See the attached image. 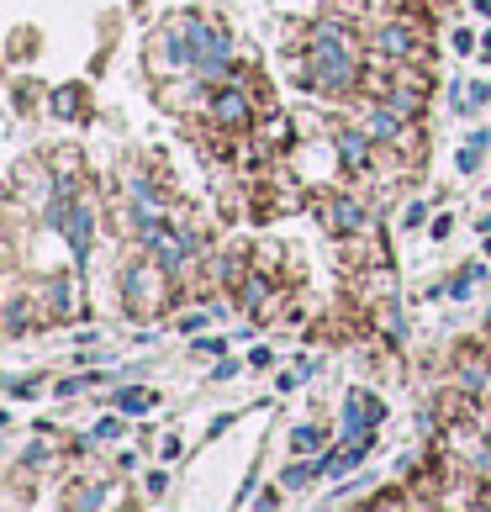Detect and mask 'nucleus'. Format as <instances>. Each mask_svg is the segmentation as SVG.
Wrapping results in <instances>:
<instances>
[{"mask_svg": "<svg viewBox=\"0 0 491 512\" xmlns=\"http://www.w3.org/2000/svg\"><path fill=\"white\" fill-rule=\"evenodd\" d=\"M64 238H69V249L74 259H90V243H96V212L85 206V196H69V217H64Z\"/></svg>", "mask_w": 491, "mask_h": 512, "instance_id": "nucleus-9", "label": "nucleus"}, {"mask_svg": "<svg viewBox=\"0 0 491 512\" xmlns=\"http://www.w3.org/2000/svg\"><path fill=\"white\" fill-rule=\"evenodd\" d=\"M233 375H238V359H222V365L212 370V381H233Z\"/></svg>", "mask_w": 491, "mask_h": 512, "instance_id": "nucleus-30", "label": "nucleus"}, {"mask_svg": "<svg viewBox=\"0 0 491 512\" xmlns=\"http://www.w3.org/2000/svg\"><path fill=\"white\" fill-rule=\"evenodd\" d=\"M37 312H48V307H37L32 296H16V301H11V317H6V333H11V338H22L32 322H37Z\"/></svg>", "mask_w": 491, "mask_h": 512, "instance_id": "nucleus-15", "label": "nucleus"}, {"mask_svg": "<svg viewBox=\"0 0 491 512\" xmlns=\"http://www.w3.org/2000/svg\"><path fill=\"white\" fill-rule=\"evenodd\" d=\"M423 212H428V201H412L402 222H407V227H423Z\"/></svg>", "mask_w": 491, "mask_h": 512, "instance_id": "nucleus-27", "label": "nucleus"}, {"mask_svg": "<svg viewBox=\"0 0 491 512\" xmlns=\"http://www.w3.org/2000/svg\"><path fill=\"white\" fill-rule=\"evenodd\" d=\"M455 386L470 396V402H486L491 396V349H460V359H455Z\"/></svg>", "mask_w": 491, "mask_h": 512, "instance_id": "nucleus-8", "label": "nucleus"}, {"mask_svg": "<svg viewBox=\"0 0 491 512\" xmlns=\"http://www.w3.org/2000/svg\"><path fill=\"white\" fill-rule=\"evenodd\" d=\"M381 423H386V402L375 391H349L344 396V444L365 439V433H375Z\"/></svg>", "mask_w": 491, "mask_h": 512, "instance_id": "nucleus-6", "label": "nucleus"}, {"mask_svg": "<svg viewBox=\"0 0 491 512\" xmlns=\"http://www.w3.org/2000/svg\"><path fill=\"white\" fill-rule=\"evenodd\" d=\"M111 407L127 412V417H148L159 407V391H148V386H122L117 396H111Z\"/></svg>", "mask_w": 491, "mask_h": 512, "instance_id": "nucleus-13", "label": "nucleus"}, {"mask_svg": "<svg viewBox=\"0 0 491 512\" xmlns=\"http://www.w3.org/2000/svg\"><path fill=\"white\" fill-rule=\"evenodd\" d=\"M481 433H486V444H491V417H486V423H481Z\"/></svg>", "mask_w": 491, "mask_h": 512, "instance_id": "nucleus-34", "label": "nucleus"}, {"mask_svg": "<svg viewBox=\"0 0 491 512\" xmlns=\"http://www.w3.org/2000/svg\"><path fill=\"white\" fill-rule=\"evenodd\" d=\"M143 486H148V491H154V497H164V491H169V476H164V470H154V476H148Z\"/></svg>", "mask_w": 491, "mask_h": 512, "instance_id": "nucleus-29", "label": "nucleus"}, {"mask_svg": "<svg viewBox=\"0 0 491 512\" xmlns=\"http://www.w3.org/2000/svg\"><path fill=\"white\" fill-rule=\"evenodd\" d=\"M455 48H460V53H470V48H476V32L460 27V32H455Z\"/></svg>", "mask_w": 491, "mask_h": 512, "instance_id": "nucleus-31", "label": "nucleus"}, {"mask_svg": "<svg viewBox=\"0 0 491 512\" xmlns=\"http://www.w3.org/2000/svg\"><path fill=\"white\" fill-rule=\"evenodd\" d=\"M111 502V481H90L85 491H69V507H106Z\"/></svg>", "mask_w": 491, "mask_h": 512, "instance_id": "nucleus-19", "label": "nucleus"}, {"mask_svg": "<svg viewBox=\"0 0 491 512\" xmlns=\"http://www.w3.org/2000/svg\"><path fill=\"white\" fill-rule=\"evenodd\" d=\"M206 111H212V127L243 132V127L254 122V96L243 90V80H222L212 96H206Z\"/></svg>", "mask_w": 491, "mask_h": 512, "instance_id": "nucleus-4", "label": "nucleus"}, {"mask_svg": "<svg viewBox=\"0 0 491 512\" xmlns=\"http://www.w3.org/2000/svg\"><path fill=\"white\" fill-rule=\"evenodd\" d=\"M449 233H455V217H439V222H433V233H428V238H449Z\"/></svg>", "mask_w": 491, "mask_h": 512, "instance_id": "nucleus-32", "label": "nucleus"}, {"mask_svg": "<svg viewBox=\"0 0 491 512\" xmlns=\"http://www.w3.org/2000/svg\"><path fill=\"white\" fill-rule=\"evenodd\" d=\"M159 460H164V465L180 460V439H175V433H164V439H159Z\"/></svg>", "mask_w": 491, "mask_h": 512, "instance_id": "nucleus-26", "label": "nucleus"}, {"mask_svg": "<svg viewBox=\"0 0 491 512\" xmlns=\"http://www.w3.org/2000/svg\"><path fill=\"white\" fill-rule=\"evenodd\" d=\"M333 148H338V169H344V175H370V169H375V148H381V143H375L365 127L360 132L338 127L333 132Z\"/></svg>", "mask_w": 491, "mask_h": 512, "instance_id": "nucleus-7", "label": "nucleus"}, {"mask_svg": "<svg viewBox=\"0 0 491 512\" xmlns=\"http://www.w3.org/2000/svg\"><path fill=\"white\" fill-rule=\"evenodd\" d=\"M317 449H323V428H317V423L291 428V454H317Z\"/></svg>", "mask_w": 491, "mask_h": 512, "instance_id": "nucleus-18", "label": "nucleus"}, {"mask_svg": "<svg viewBox=\"0 0 491 512\" xmlns=\"http://www.w3.org/2000/svg\"><path fill=\"white\" fill-rule=\"evenodd\" d=\"M323 217H328V227L338 238H360L365 233V206L354 201L349 191H338V196H328V206H323Z\"/></svg>", "mask_w": 491, "mask_h": 512, "instance_id": "nucleus-10", "label": "nucleus"}, {"mask_svg": "<svg viewBox=\"0 0 491 512\" xmlns=\"http://www.w3.org/2000/svg\"><path fill=\"white\" fill-rule=\"evenodd\" d=\"M249 365H254V370H270V365H275V354H270V349H264V344H259V349L249 354Z\"/></svg>", "mask_w": 491, "mask_h": 512, "instance_id": "nucleus-28", "label": "nucleus"}, {"mask_svg": "<svg viewBox=\"0 0 491 512\" xmlns=\"http://www.w3.org/2000/svg\"><path fill=\"white\" fill-rule=\"evenodd\" d=\"M307 85L323 96H349L365 85V48L360 37H307Z\"/></svg>", "mask_w": 491, "mask_h": 512, "instance_id": "nucleus-1", "label": "nucleus"}, {"mask_svg": "<svg viewBox=\"0 0 491 512\" xmlns=\"http://www.w3.org/2000/svg\"><path fill=\"white\" fill-rule=\"evenodd\" d=\"M148 69L154 74H196V53L185 27H159L148 37Z\"/></svg>", "mask_w": 491, "mask_h": 512, "instance_id": "nucleus-3", "label": "nucleus"}, {"mask_svg": "<svg viewBox=\"0 0 491 512\" xmlns=\"http://www.w3.org/2000/svg\"><path fill=\"white\" fill-rule=\"evenodd\" d=\"M270 296H275L270 275H264V270H254V264H249V275L238 280V307H243V312H264V307H270Z\"/></svg>", "mask_w": 491, "mask_h": 512, "instance_id": "nucleus-12", "label": "nucleus"}, {"mask_svg": "<svg viewBox=\"0 0 491 512\" xmlns=\"http://www.w3.org/2000/svg\"><path fill=\"white\" fill-rule=\"evenodd\" d=\"M43 307H48L53 317H69V312H74V280H69V275H48V280H43Z\"/></svg>", "mask_w": 491, "mask_h": 512, "instance_id": "nucleus-14", "label": "nucleus"}, {"mask_svg": "<svg viewBox=\"0 0 491 512\" xmlns=\"http://www.w3.org/2000/svg\"><path fill=\"white\" fill-rule=\"evenodd\" d=\"M370 48L381 53V59H391V64H407V59H418V53H423V37H418L412 22H381L370 32Z\"/></svg>", "mask_w": 491, "mask_h": 512, "instance_id": "nucleus-5", "label": "nucleus"}, {"mask_svg": "<svg viewBox=\"0 0 491 512\" xmlns=\"http://www.w3.org/2000/svg\"><path fill=\"white\" fill-rule=\"evenodd\" d=\"M206 322H212V312H185V317H180V333H201Z\"/></svg>", "mask_w": 491, "mask_h": 512, "instance_id": "nucleus-25", "label": "nucleus"}, {"mask_svg": "<svg viewBox=\"0 0 491 512\" xmlns=\"http://www.w3.org/2000/svg\"><path fill=\"white\" fill-rule=\"evenodd\" d=\"M486 254H491V233H486Z\"/></svg>", "mask_w": 491, "mask_h": 512, "instance_id": "nucleus-35", "label": "nucleus"}, {"mask_svg": "<svg viewBox=\"0 0 491 512\" xmlns=\"http://www.w3.org/2000/svg\"><path fill=\"white\" fill-rule=\"evenodd\" d=\"M312 476H323V470H317V460H312V465H291L286 476H280V486H286V491H301Z\"/></svg>", "mask_w": 491, "mask_h": 512, "instance_id": "nucleus-21", "label": "nucleus"}, {"mask_svg": "<svg viewBox=\"0 0 491 512\" xmlns=\"http://www.w3.org/2000/svg\"><path fill=\"white\" fill-rule=\"evenodd\" d=\"M486 53H491V32H486Z\"/></svg>", "mask_w": 491, "mask_h": 512, "instance_id": "nucleus-36", "label": "nucleus"}, {"mask_svg": "<svg viewBox=\"0 0 491 512\" xmlns=\"http://www.w3.org/2000/svg\"><path fill=\"white\" fill-rule=\"evenodd\" d=\"M22 465H27V470H43V465H53V444H43V433H37V444H27Z\"/></svg>", "mask_w": 491, "mask_h": 512, "instance_id": "nucleus-20", "label": "nucleus"}, {"mask_svg": "<svg viewBox=\"0 0 491 512\" xmlns=\"http://www.w3.org/2000/svg\"><path fill=\"white\" fill-rule=\"evenodd\" d=\"M249 502H254V507H275V502H280V491H259V497H249ZM249 502H243V507H249Z\"/></svg>", "mask_w": 491, "mask_h": 512, "instance_id": "nucleus-33", "label": "nucleus"}, {"mask_svg": "<svg viewBox=\"0 0 491 512\" xmlns=\"http://www.w3.org/2000/svg\"><path fill=\"white\" fill-rule=\"evenodd\" d=\"M6 391L11 396H37V391H43V381H37V375H22V381H11Z\"/></svg>", "mask_w": 491, "mask_h": 512, "instance_id": "nucleus-24", "label": "nucleus"}, {"mask_svg": "<svg viewBox=\"0 0 491 512\" xmlns=\"http://www.w3.org/2000/svg\"><path fill=\"white\" fill-rule=\"evenodd\" d=\"M228 354V338H201L196 344V359H222Z\"/></svg>", "mask_w": 491, "mask_h": 512, "instance_id": "nucleus-23", "label": "nucleus"}, {"mask_svg": "<svg viewBox=\"0 0 491 512\" xmlns=\"http://www.w3.org/2000/svg\"><path fill=\"white\" fill-rule=\"evenodd\" d=\"M486 132H470V138H465V148H460V154H455V164L465 169V175H476V169H481V154H486Z\"/></svg>", "mask_w": 491, "mask_h": 512, "instance_id": "nucleus-17", "label": "nucleus"}, {"mask_svg": "<svg viewBox=\"0 0 491 512\" xmlns=\"http://www.w3.org/2000/svg\"><path fill=\"white\" fill-rule=\"evenodd\" d=\"M365 132L375 143H402L407 138V117L391 101H375V106H365Z\"/></svg>", "mask_w": 491, "mask_h": 512, "instance_id": "nucleus-11", "label": "nucleus"}, {"mask_svg": "<svg viewBox=\"0 0 491 512\" xmlns=\"http://www.w3.org/2000/svg\"><path fill=\"white\" fill-rule=\"evenodd\" d=\"M80 101H85V90H80V85H59V90H53V117H69V122H74V117L85 111Z\"/></svg>", "mask_w": 491, "mask_h": 512, "instance_id": "nucleus-16", "label": "nucleus"}, {"mask_svg": "<svg viewBox=\"0 0 491 512\" xmlns=\"http://www.w3.org/2000/svg\"><path fill=\"white\" fill-rule=\"evenodd\" d=\"M122 417H127V412H122ZM122 417H101L90 439H122V433H127V428H122Z\"/></svg>", "mask_w": 491, "mask_h": 512, "instance_id": "nucleus-22", "label": "nucleus"}, {"mask_svg": "<svg viewBox=\"0 0 491 512\" xmlns=\"http://www.w3.org/2000/svg\"><path fill=\"white\" fill-rule=\"evenodd\" d=\"M169 275L159 264H122V301L127 312H159V301L169 296Z\"/></svg>", "mask_w": 491, "mask_h": 512, "instance_id": "nucleus-2", "label": "nucleus"}]
</instances>
